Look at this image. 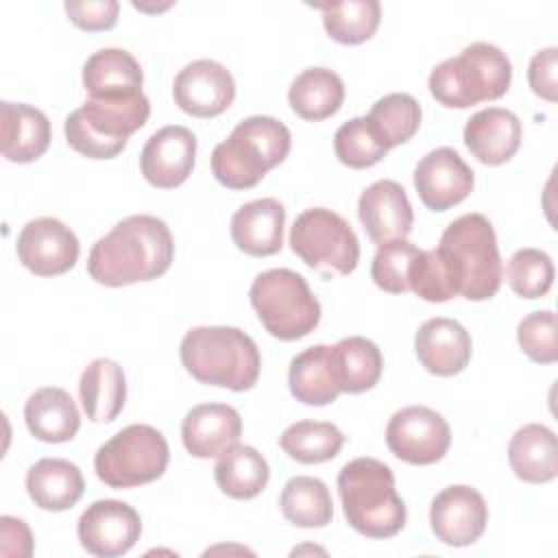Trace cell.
<instances>
[{
	"instance_id": "cell-1",
	"label": "cell",
	"mask_w": 558,
	"mask_h": 558,
	"mask_svg": "<svg viewBox=\"0 0 558 558\" xmlns=\"http://www.w3.org/2000/svg\"><path fill=\"white\" fill-rule=\"evenodd\" d=\"M174 257V240L168 225L148 214L126 216L109 233L98 238L87 257L89 277L109 288L161 277Z\"/></svg>"
},
{
	"instance_id": "cell-2",
	"label": "cell",
	"mask_w": 558,
	"mask_h": 558,
	"mask_svg": "<svg viewBox=\"0 0 558 558\" xmlns=\"http://www.w3.org/2000/svg\"><path fill=\"white\" fill-rule=\"evenodd\" d=\"M434 251L456 296L486 301L497 294L504 268L497 235L486 216L464 214L456 218Z\"/></svg>"
},
{
	"instance_id": "cell-3",
	"label": "cell",
	"mask_w": 558,
	"mask_h": 558,
	"mask_svg": "<svg viewBox=\"0 0 558 558\" xmlns=\"http://www.w3.org/2000/svg\"><path fill=\"white\" fill-rule=\"evenodd\" d=\"M338 495L347 523L368 538L397 536L408 519L388 464L375 458H355L338 473Z\"/></svg>"
},
{
	"instance_id": "cell-4",
	"label": "cell",
	"mask_w": 558,
	"mask_h": 558,
	"mask_svg": "<svg viewBox=\"0 0 558 558\" xmlns=\"http://www.w3.org/2000/svg\"><path fill=\"white\" fill-rule=\"evenodd\" d=\"M179 353L185 371L207 386L244 392L251 390L259 377V349L255 340L238 327H192L183 336Z\"/></svg>"
},
{
	"instance_id": "cell-5",
	"label": "cell",
	"mask_w": 558,
	"mask_h": 558,
	"mask_svg": "<svg viewBox=\"0 0 558 558\" xmlns=\"http://www.w3.org/2000/svg\"><path fill=\"white\" fill-rule=\"evenodd\" d=\"M290 129L272 116L244 118L211 153V174L229 190L255 187L290 153Z\"/></svg>"
},
{
	"instance_id": "cell-6",
	"label": "cell",
	"mask_w": 558,
	"mask_h": 558,
	"mask_svg": "<svg viewBox=\"0 0 558 558\" xmlns=\"http://www.w3.org/2000/svg\"><path fill=\"white\" fill-rule=\"evenodd\" d=\"M512 81V63L501 48L473 41L460 54L440 61L429 78V94L449 109H466L501 98Z\"/></svg>"
},
{
	"instance_id": "cell-7",
	"label": "cell",
	"mask_w": 558,
	"mask_h": 558,
	"mask_svg": "<svg viewBox=\"0 0 558 558\" xmlns=\"http://www.w3.org/2000/svg\"><path fill=\"white\" fill-rule=\"evenodd\" d=\"M150 116V102L142 94L124 98H87L63 124L68 144L87 159H113L129 137Z\"/></svg>"
},
{
	"instance_id": "cell-8",
	"label": "cell",
	"mask_w": 558,
	"mask_h": 558,
	"mask_svg": "<svg viewBox=\"0 0 558 558\" xmlns=\"http://www.w3.org/2000/svg\"><path fill=\"white\" fill-rule=\"evenodd\" d=\"M251 305L264 329L279 340L305 338L320 320V303L303 275L290 268L259 272L248 290Z\"/></svg>"
},
{
	"instance_id": "cell-9",
	"label": "cell",
	"mask_w": 558,
	"mask_h": 558,
	"mask_svg": "<svg viewBox=\"0 0 558 558\" xmlns=\"http://www.w3.org/2000/svg\"><path fill=\"white\" fill-rule=\"evenodd\" d=\"M168 460L166 436L153 425L133 423L98 447L94 471L111 488H135L159 480L168 469Z\"/></svg>"
},
{
	"instance_id": "cell-10",
	"label": "cell",
	"mask_w": 558,
	"mask_h": 558,
	"mask_svg": "<svg viewBox=\"0 0 558 558\" xmlns=\"http://www.w3.org/2000/svg\"><path fill=\"white\" fill-rule=\"evenodd\" d=\"M290 248L320 272L351 275L360 262V242L351 225L327 207H312L294 218Z\"/></svg>"
},
{
	"instance_id": "cell-11",
	"label": "cell",
	"mask_w": 558,
	"mask_h": 558,
	"mask_svg": "<svg viewBox=\"0 0 558 558\" xmlns=\"http://www.w3.org/2000/svg\"><path fill=\"white\" fill-rule=\"evenodd\" d=\"M386 445L408 464H434L451 445V429L442 414L425 405H408L395 412L386 425Z\"/></svg>"
},
{
	"instance_id": "cell-12",
	"label": "cell",
	"mask_w": 558,
	"mask_h": 558,
	"mask_svg": "<svg viewBox=\"0 0 558 558\" xmlns=\"http://www.w3.org/2000/svg\"><path fill=\"white\" fill-rule=\"evenodd\" d=\"M76 534L94 556L116 558L126 554L142 534V519L133 506L118 499H98L83 510Z\"/></svg>"
},
{
	"instance_id": "cell-13",
	"label": "cell",
	"mask_w": 558,
	"mask_h": 558,
	"mask_svg": "<svg viewBox=\"0 0 558 558\" xmlns=\"http://www.w3.org/2000/svg\"><path fill=\"white\" fill-rule=\"evenodd\" d=\"M17 259L37 277H54L74 268L81 246L76 233L61 220L44 216L28 220L17 235Z\"/></svg>"
},
{
	"instance_id": "cell-14",
	"label": "cell",
	"mask_w": 558,
	"mask_h": 558,
	"mask_svg": "<svg viewBox=\"0 0 558 558\" xmlns=\"http://www.w3.org/2000/svg\"><path fill=\"white\" fill-rule=\"evenodd\" d=\"M172 98L181 111L194 118L220 116L235 98L231 72L214 59H196L179 70Z\"/></svg>"
},
{
	"instance_id": "cell-15",
	"label": "cell",
	"mask_w": 558,
	"mask_h": 558,
	"mask_svg": "<svg viewBox=\"0 0 558 558\" xmlns=\"http://www.w3.org/2000/svg\"><path fill=\"white\" fill-rule=\"evenodd\" d=\"M429 523L440 543L449 547H466L484 534L488 506L475 488L453 484L432 499Z\"/></svg>"
},
{
	"instance_id": "cell-16",
	"label": "cell",
	"mask_w": 558,
	"mask_h": 558,
	"mask_svg": "<svg viewBox=\"0 0 558 558\" xmlns=\"http://www.w3.org/2000/svg\"><path fill=\"white\" fill-rule=\"evenodd\" d=\"M475 185V172L449 146L429 150L414 168V187L432 211H447L462 203Z\"/></svg>"
},
{
	"instance_id": "cell-17",
	"label": "cell",
	"mask_w": 558,
	"mask_h": 558,
	"mask_svg": "<svg viewBox=\"0 0 558 558\" xmlns=\"http://www.w3.org/2000/svg\"><path fill=\"white\" fill-rule=\"evenodd\" d=\"M196 161V137L187 126L170 124L155 131L142 153L140 170L159 190H172L187 181Z\"/></svg>"
},
{
	"instance_id": "cell-18",
	"label": "cell",
	"mask_w": 558,
	"mask_h": 558,
	"mask_svg": "<svg viewBox=\"0 0 558 558\" xmlns=\"http://www.w3.org/2000/svg\"><path fill=\"white\" fill-rule=\"evenodd\" d=\"M357 218L371 242L405 240L412 231L414 214L403 185L392 179L371 183L357 201Z\"/></svg>"
},
{
	"instance_id": "cell-19",
	"label": "cell",
	"mask_w": 558,
	"mask_h": 558,
	"mask_svg": "<svg viewBox=\"0 0 558 558\" xmlns=\"http://www.w3.org/2000/svg\"><path fill=\"white\" fill-rule=\"evenodd\" d=\"M242 416L227 403L194 405L181 423V440L194 458H216L238 445Z\"/></svg>"
},
{
	"instance_id": "cell-20",
	"label": "cell",
	"mask_w": 558,
	"mask_h": 558,
	"mask_svg": "<svg viewBox=\"0 0 558 558\" xmlns=\"http://www.w3.org/2000/svg\"><path fill=\"white\" fill-rule=\"evenodd\" d=\"M414 351L427 373L453 377L462 373L471 360V336L458 320L436 316L418 327Z\"/></svg>"
},
{
	"instance_id": "cell-21",
	"label": "cell",
	"mask_w": 558,
	"mask_h": 558,
	"mask_svg": "<svg viewBox=\"0 0 558 558\" xmlns=\"http://www.w3.org/2000/svg\"><path fill=\"white\" fill-rule=\"evenodd\" d=\"M519 118L501 107H488L473 113L464 124V144L484 166H501L510 161L521 146Z\"/></svg>"
},
{
	"instance_id": "cell-22",
	"label": "cell",
	"mask_w": 558,
	"mask_h": 558,
	"mask_svg": "<svg viewBox=\"0 0 558 558\" xmlns=\"http://www.w3.org/2000/svg\"><path fill=\"white\" fill-rule=\"evenodd\" d=\"M286 209L277 198H255L231 216L233 244L253 257H268L283 246Z\"/></svg>"
},
{
	"instance_id": "cell-23",
	"label": "cell",
	"mask_w": 558,
	"mask_h": 558,
	"mask_svg": "<svg viewBox=\"0 0 558 558\" xmlns=\"http://www.w3.org/2000/svg\"><path fill=\"white\" fill-rule=\"evenodd\" d=\"M142 65L124 48H100L83 63V87L89 98H124L142 94Z\"/></svg>"
},
{
	"instance_id": "cell-24",
	"label": "cell",
	"mask_w": 558,
	"mask_h": 558,
	"mask_svg": "<svg viewBox=\"0 0 558 558\" xmlns=\"http://www.w3.org/2000/svg\"><path fill=\"white\" fill-rule=\"evenodd\" d=\"M2 155L13 163L37 161L50 146V122L44 111L24 102H0Z\"/></svg>"
},
{
	"instance_id": "cell-25",
	"label": "cell",
	"mask_w": 558,
	"mask_h": 558,
	"mask_svg": "<svg viewBox=\"0 0 558 558\" xmlns=\"http://www.w3.org/2000/svg\"><path fill=\"white\" fill-rule=\"evenodd\" d=\"M28 432L44 442H68L81 427V414L68 390L44 386L24 403Z\"/></svg>"
},
{
	"instance_id": "cell-26",
	"label": "cell",
	"mask_w": 558,
	"mask_h": 558,
	"mask_svg": "<svg viewBox=\"0 0 558 558\" xmlns=\"http://www.w3.org/2000/svg\"><path fill=\"white\" fill-rule=\"evenodd\" d=\"M508 462L514 475L527 484H545L558 475L556 434L541 423L519 427L508 442Z\"/></svg>"
},
{
	"instance_id": "cell-27",
	"label": "cell",
	"mask_w": 558,
	"mask_h": 558,
	"mask_svg": "<svg viewBox=\"0 0 558 558\" xmlns=\"http://www.w3.org/2000/svg\"><path fill=\"white\" fill-rule=\"evenodd\" d=\"M26 490L37 508L61 512L81 499L85 480L81 469L70 460L41 458L26 473Z\"/></svg>"
},
{
	"instance_id": "cell-28",
	"label": "cell",
	"mask_w": 558,
	"mask_h": 558,
	"mask_svg": "<svg viewBox=\"0 0 558 558\" xmlns=\"http://www.w3.org/2000/svg\"><path fill=\"white\" fill-rule=\"evenodd\" d=\"M83 412L92 423L113 421L126 401V379L118 362L109 357L92 360L78 379Z\"/></svg>"
},
{
	"instance_id": "cell-29",
	"label": "cell",
	"mask_w": 558,
	"mask_h": 558,
	"mask_svg": "<svg viewBox=\"0 0 558 558\" xmlns=\"http://www.w3.org/2000/svg\"><path fill=\"white\" fill-rule=\"evenodd\" d=\"M288 386L296 401L305 405H329L338 399L340 384L333 368L331 347L314 344L290 360Z\"/></svg>"
},
{
	"instance_id": "cell-30",
	"label": "cell",
	"mask_w": 558,
	"mask_h": 558,
	"mask_svg": "<svg viewBox=\"0 0 558 558\" xmlns=\"http://www.w3.org/2000/svg\"><path fill=\"white\" fill-rule=\"evenodd\" d=\"M344 100V83L329 68H307L292 81L288 102L292 111L307 120L320 122L331 118Z\"/></svg>"
},
{
	"instance_id": "cell-31",
	"label": "cell",
	"mask_w": 558,
	"mask_h": 558,
	"mask_svg": "<svg viewBox=\"0 0 558 558\" xmlns=\"http://www.w3.org/2000/svg\"><path fill=\"white\" fill-rule=\"evenodd\" d=\"M270 477L266 458L251 445H235L214 464V480L218 488L233 499L257 497Z\"/></svg>"
},
{
	"instance_id": "cell-32",
	"label": "cell",
	"mask_w": 558,
	"mask_h": 558,
	"mask_svg": "<svg viewBox=\"0 0 558 558\" xmlns=\"http://www.w3.org/2000/svg\"><path fill=\"white\" fill-rule=\"evenodd\" d=\"M333 368L342 392L360 395L371 390L384 368V357L379 347L362 336H349L331 347Z\"/></svg>"
},
{
	"instance_id": "cell-33",
	"label": "cell",
	"mask_w": 558,
	"mask_h": 558,
	"mask_svg": "<svg viewBox=\"0 0 558 558\" xmlns=\"http://www.w3.org/2000/svg\"><path fill=\"white\" fill-rule=\"evenodd\" d=\"M279 506L283 517L296 527H325L333 517L327 484L310 475L290 477L281 490Z\"/></svg>"
},
{
	"instance_id": "cell-34",
	"label": "cell",
	"mask_w": 558,
	"mask_h": 558,
	"mask_svg": "<svg viewBox=\"0 0 558 558\" xmlns=\"http://www.w3.org/2000/svg\"><path fill=\"white\" fill-rule=\"evenodd\" d=\"M314 9L323 11V26L327 35L347 46L368 41L381 20V7L377 0H344V2H314Z\"/></svg>"
},
{
	"instance_id": "cell-35",
	"label": "cell",
	"mask_w": 558,
	"mask_h": 558,
	"mask_svg": "<svg viewBox=\"0 0 558 558\" xmlns=\"http://www.w3.org/2000/svg\"><path fill=\"white\" fill-rule=\"evenodd\" d=\"M344 445V434L329 421H296L279 436V447L301 464L333 460Z\"/></svg>"
},
{
	"instance_id": "cell-36",
	"label": "cell",
	"mask_w": 558,
	"mask_h": 558,
	"mask_svg": "<svg viewBox=\"0 0 558 558\" xmlns=\"http://www.w3.org/2000/svg\"><path fill=\"white\" fill-rule=\"evenodd\" d=\"M371 129L375 135L384 142V146L390 150L399 144H405L414 137V133L421 126V105L414 96L405 92L386 94L379 98L368 116H366Z\"/></svg>"
},
{
	"instance_id": "cell-37",
	"label": "cell",
	"mask_w": 558,
	"mask_h": 558,
	"mask_svg": "<svg viewBox=\"0 0 558 558\" xmlns=\"http://www.w3.org/2000/svg\"><path fill=\"white\" fill-rule=\"evenodd\" d=\"M333 150L340 163L355 170L379 163L388 153L384 142L371 129L366 116L351 118L349 122L338 126L333 135Z\"/></svg>"
},
{
	"instance_id": "cell-38",
	"label": "cell",
	"mask_w": 558,
	"mask_h": 558,
	"mask_svg": "<svg viewBox=\"0 0 558 558\" xmlns=\"http://www.w3.org/2000/svg\"><path fill=\"white\" fill-rule=\"evenodd\" d=\"M506 279L521 299H541L554 283V262L541 248H519L508 262Z\"/></svg>"
},
{
	"instance_id": "cell-39",
	"label": "cell",
	"mask_w": 558,
	"mask_h": 558,
	"mask_svg": "<svg viewBox=\"0 0 558 558\" xmlns=\"http://www.w3.org/2000/svg\"><path fill=\"white\" fill-rule=\"evenodd\" d=\"M421 248L408 240H388L377 246L371 264V277L377 288L390 294H403L410 290L412 262Z\"/></svg>"
},
{
	"instance_id": "cell-40",
	"label": "cell",
	"mask_w": 558,
	"mask_h": 558,
	"mask_svg": "<svg viewBox=\"0 0 558 558\" xmlns=\"http://www.w3.org/2000/svg\"><path fill=\"white\" fill-rule=\"evenodd\" d=\"M517 340L532 362L554 364L558 360L556 314L551 310H538L523 316L517 327Z\"/></svg>"
},
{
	"instance_id": "cell-41",
	"label": "cell",
	"mask_w": 558,
	"mask_h": 558,
	"mask_svg": "<svg viewBox=\"0 0 558 558\" xmlns=\"http://www.w3.org/2000/svg\"><path fill=\"white\" fill-rule=\"evenodd\" d=\"M63 9L74 26L87 33H96L116 26L120 4L116 0H68Z\"/></svg>"
},
{
	"instance_id": "cell-42",
	"label": "cell",
	"mask_w": 558,
	"mask_h": 558,
	"mask_svg": "<svg viewBox=\"0 0 558 558\" xmlns=\"http://www.w3.org/2000/svg\"><path fill=\"white\" fill-rule=\"evenodd\" d=\"M558 48L549 46L538 50L527 65V83L532 92L549 102L558 98Z\"/></svg>"
},
{
	"instance_id": "cell-43",
	"label": "cell",
	"mask_w": 558,
	"mask_h": 558,
	"mask_svg": "<svg viewBox=\"0 0 558 558\" xmlns=\"http://www.w3.org/2000/svg\"><path fill=\"white\" fill-rule=\"evenodd\" d=\"M0 554L28 558L33 554V536L28 525L15 517H0Z\"/></svg>"
}]
</instances>
